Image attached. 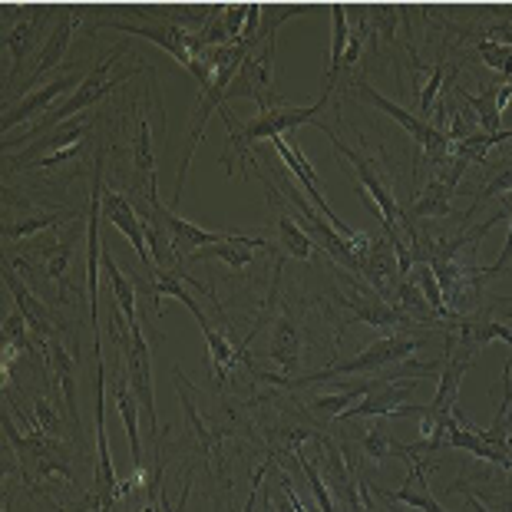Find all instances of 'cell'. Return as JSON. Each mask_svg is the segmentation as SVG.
I'll use <instances>...</instances> for the list:
<instances>
[{
    "mask_svg": "<svg viewBox=\"0 0 512 512\" xmlns=\"http://www.w3.org/2000/svg\"><path fill=\"white\" fill-rule=\"evenodd\" d=\"M328 100H331V93L321 90V100L304 106V110H298V106H275V110L258 113L245 129H238L232 113L222 110L225 123H228V133H232V136H228V152L222 156V166L228 169V176H235V162H242L248 156V146H252V143H261V139H278V136H285L288 129L318 123V116L324 113Z\"/></svg>",
    "mask_w": 512,
    "mask_h": 512,
    "instance_id": "obj_1",
    "label": "cell"
},
{
    "mask_svg": "<svg viewBox=\"0 0 512 512\" xmlns=\"http://www.w3.org/2000/svg\"><path fill=\"white\" fill-rule=\"evenodd\" d=\"M119 57H123V47H116L113 53H106V57L90 70V76L83 80L80 90H76L67 103L53 106V110H50L47 116H43L40 123H37L34 129H30V133H27L24 139H20V143H30L34 136H43L47 129H53L57 123H67L70 116L83 113V110H90V106H93L96 100H103V96L110 93V90H116V86L123 83V80H129V76H136V73H143V67H136V70H116Z\"/></svg>",
    "mask_w": 512,
    "mask_h": 512,
    "instance_id": "obj_2",
    "label": "cell"
},
{
    "mask_svg": "<svg viewBox=\"0 0 512 512\" xmlns=\"http://www.w3.org/2000/svg\"><path fill=\"white\" fill-rule=\"evenodd\" d=\"M423 347V341L413 331H397V334H387V337H377L374 344L364 347L361 357L354 361H344V364H334L321 374H311L304 377L301 384H321V380H337V377H351V374H377L390 364H400V361H410Z\"/></svg>",
    "mask_w": 512,
    "mask_h": 512,
    "instance_id": "obj_3",
    "label": "cell"
},
{
    "mask_svg": "<svg viewBox=\"0 0 512 512\" xmlns=\"http://www.w3.org/2000/svg\"><path fill=\"white\" fill-rule=\"evenodd\" d=\"M354 90H357V96H361L364 103H370V106H374V110H380V113H387L390 119H394V123H400L403 129H407L410 139L423 149V156H427L437 169L443 166L446 159H450V139H446V133H443L440 126H430L427 119H420V116L407 113V110H403V106H397L394 100L380 96L370 83H361V80H357V83H354Z\"/></svg>",
    "mask_w": 512,
    "mask_h": 512,
    "instance_id": "obj_4",
    "label": "cell"
},
{
    "mask_svg": "<svg viewBox=\"0 0 512 512\" xmlns=\"http://www.w3.org/2000/svg\"><path fill=\"white\" fill-rule=\"evenodd\" d=\"M96 354V496L103 499V506L116 512L119 503V479L110 453V433H106V364H103V344L100 337L93 341Z\"/></svg>",
    "mask_w": 512,
    "mask_h": 512,
    "instance_id": "obj_5",
    "label": "cell"
},
{
    "mask_svg": "<svg viewBox=\"0 0 512 512\" xmlns=\"http://www.w3.org/2000/svg\"><path fill=\"white\" fill-rule=\"evenodd\" d=\"M100 215H103V156L93 162V189H90V255H86V288H90V331L93 341L100 337V258H103V242H100Z\"/></svg>",
    "mask_w": 512,
    "mask_h": 512,
    "instance_id": "obj_6",
    "label": "cell"
},
{
    "mask_svg": "<svg viewBox=\"0 0 512 512\" xmlns=\"http://www.w3.org/2000/svg\"><path fill=\"white\" fill-rule=\"evenodd\" d=\"M470 162L456 159L450 152V159L443 162L440 172H433V179L427 182L417 199L410 205V219H446L453 212V192H456V182L466 172Z\"/></svg>",
    "mask_w": 512,
    "mask_h": 512,
    "instance_id": "obj_7",
    "label": "cell"
},
{
    "mask_svg": "<svg viewBox=\"0 0 512 512\" xmlns=\"http://www.w3.org/2000/svg\"><path fill=\"white\" fill-rule=\"evenodd\" d=\"M100 24L106 27H116L119 34H133V37H149L152 43H159L162 50L169 53V57H176L185 70H195V63H199V57H195V47H192V40L195 34L192 30H185V27H176V24H166V20H156V24H123V20H113V17H106L100 20Z\"/></svg>",
    "mask_w": 512,
    "mask_h": 512,
    "instance_id": "obj_8",
    "label": "cell"
},
{
    "mask_svg": "<svg viewBox=\"0 0 512 512\" xmlns=\"http://www.w3.org/2000/svg\"><path fill=\"white\" fill-rule=\"evenodd\" d=\"M126 357V377H129V387L133 394L143 403V413H146V423H149V433L159 437V417H156V387H152V354H149V344H146V334L143 328L133 331V347L123 354Z\"/></svg>",
    "mask_w": 512,
    "mask_h": 512,
    "instance_id": "obj_9",
    "label": "cell"
},
{
    "mask_svg": "<svg viewBox=\"0 0 512 512\" xmlns=\"http://www.w3.org/2000/svg\"><path fill=\"white\" fill-rule=\"evenodd\" d=\"M334 298H337L341 308H347L354 314V321H364V324H370V328H403V324L410 328V321L403 318V314L384 298V294H377L374 288H370L367 281H354L351 294L337 291Z\"/></svg>",
    "mask_w": 512,
    "mask_h": 512,
    "instance_id": "obj_10",
    "label": "cell"
},
{
    "mask_svg": "<svg viewBox=\"0 0 512 512\" xmlns=\"http://www.w3.org/2000/svg\"><path fill=\"white\" fill-rule=\"evenodd\" d=\"M86 76H90V73H83V67H73V70H67V73H60L53 83L43 86V90L27 93L24 100H20V103L14 106V110H7L4 123H0V126H4V133H7L10 126H17V123H24V119H30L34 113H43V116H47V113L53 110V103H57L63 93H70V96H73L76 90H80Z\"/></svg>",
    "mask_w": 512,
    "mask_h": 512,
    "instance_id": "obj_11",
    "label": "cell"
},
{
    "mask_svg": "<svg viewBox=\"0 0 512 512\" xmlns=\"http://www.w3.org/2000/svg\"><path fill=\"white\" fill-rule=\"evenodd\" d=\"M417 390V380H387L384 387H374L370 394L354 403L351 410L344 413L341 420H361V417H407V413H413V407H403L407 403V397Z\"/></svg>",
    "mask_w": 512,
    "mask_h": 512,
    "instance_id": "obj_12",
    "label": "cell"
},
{
    "mask_svg": "<svg viewBox=\"0 0 512 512\" xmlns=\"http://www.w3.org/2000/svg\"><path fill=\"white\" fill-rule=\"evenodd\" d=\"M103 219L110 222L113 228H119L129 242H133L136 255L143 258V265L152 271V278H156V261H152V252H149V242H146V228H143V219H139V212L129 205L126 195H119L116 189L103 192Z\"/></svg>",
    "mask_w": 512,
    "mask_h": 512,
    "instance_id": "obj_13",
    "label": "cell"
},
{
    "mask_svg": "<svg viewBox=\"0 0 512 512\" xmlns=\"http://www.w3.org/2000/svg\"><path fill=\"white\" fill-rule=\"evenodd\" d=\"M285 195H288V199L294 202V205H298V212L304 215V225H308L311 228V232L314 235H321L324 238V248H328V255L337 261V265H344L347 271H357V258L351 255V245H347V238H351V235H341V232H337V228L328 222V219H324V215L318 212V209H314V205L308 202V199H304V195L298 192V189H294V185L285 179Z\"/></svg>",
    "mask_w": 512,
    "mask_h": 512,
    "instance_id": "obj_14",
    "label": "cell"
},
{
    "mask_svg": "<svg viewBox=\"0 0 512 512\" xmlns=\"http://www.w3.org/2000/svg\"><path fill=\"white\" fill-rule=\"evenodd\" d=\"M83 14V7H63V14L57 20V27H53V34L47 37V43H43V50L37 53V60H34V67H30V76L24 83H20V93H27L30 86H34L43 73H50L53 67H60L63 63V53H67L70 47V40H73V27H76V20H80Z\"/></svg>",
    "mask_w": 512,
    "mask_h": 512,
    "instance_id": "obj_15",
    "label": "cell"
},
{
    "mask_svg": "<svg viewBox=\"0 0 512 512\" xmlns=\"http://www.w3.org/2000/svg\"><path fill=\"white\" fill-rule=\"evenodd\" d=\"M318 450H321V479L331 486V493L341 499L347 512H364V499H361V493H357L351 466H347L341 450L324 437H318Z\"/></svg>",
    "mask_w": 512,
    "mask_h": 512,
    "instance_id": "obj_16",
    "label": "cell"
},
{
    "mask_svg": "<svg viewBox=\"0 0 512 512\" xmlns=\"http://www.w3.org/2000/svg\"><path fill=\"white\" fill-rule=\"evenodd\" d=\"M162 222H166V232H169V245H172V255H195L199 248H212V245H222L228 242L235 232H209V228H199L195 222H185L182 215H176V209H166L162 205Z\"/></svg>",
    "mask_w": 512,
    "mask_h": 512,
    "instance_id": "obj_17",
    "label": "cell"
},
{
    "mask_svg": "<svg viewBox=\"0 0 512 512\" xmlns=\"http://www.w3.org/2000/svg\"><path fill=\"white\" fill-rule=\"evenodd\" d=\"M4 285L10 288V294H14V301H17V311L24 314V321L30 324V331H34V337L40 341V347L50 341V337H57L53 334V321H50V314L47 308L40 304V298L34 291H30L24 281L17 278V271L4 265Z\"/></svg>",
    "mask_w": 512,
    "mask_h": 512,
    "instance_id": "obj_18",
    "label": "cell"
},
{
    "mask_svg": "<svg viewBox=\"0 0 512 512\" xmlns=\"http://www.w3.org/2000/svg\"><path fill=\"white\" fill-rule=\"evenodd\" d=\"M361 275L370 288L377 294H387L397 291V275H400V258H397V248L390 245V238H374V248L364 261Z\"/></svg>",
    "mask_w": 512,
    "mask_h": 512,
    "instance_id": "obj_19",
    "label": "cell"
},
{
    "mask_svg": "<svg viewBox=\"0 0 512 512\" xmlns=\"http://www.w3.org/2000/svg\"><path fill=\"white\" fill-rule=\"evenodd\" d=\"M43 357H47L50 377L57 380L63 390V400H67V413H70V427L80 433V413H76V380H73V354L63 347L60 337H50L43 344Z\"/></svg>",
    "mask_w": 512,
    "mask_h": 512,
    "instance_id": "obj_20",
    "label": "cell"
},
{
    "mask_svg": "<svg viewBox=\"0 0 512 512\" xmlns=\"http://www.w3.org/2000/svg\"><path fill=\"white\" fill-rule=\"evenodd\" d=\"M57 14V7H30V17L20 20V24L7 34V47L10 57H14V67H10V80H17V73L24 70V63L30 57V50L37 47V34L47 20Z\"/></svg>",
    "mask_w": 512,
    "mask_h": 512,
    "instance_id": "obj_21",
    "label": "cell"
},
{
    "mask_svg": "<svg viewBox=\"0 0 512 512\" xmlns=\"http://www.w3.org/2000/svg\"><path fill=\"white\" fill-rule=\"evenodd\" d=\"M113 400H116L119 420H123V427H126L129 450H133V470L146 473L143 470V446H139V407H143V403H139V397L133 394V387H129V377H116Z\"/></svg>",
    "mask_w": 512,
    "mask_h": 512,
    "instance_id": "obj_22",
    "label": "cell"
},
{
    "mask_svg": "<svg viewBox=\"0 0 512 512\" xmlns=\"http://www.w3.org/2000/svg\"><path fill=\"white\" fill-rule=\"evenodd\" d=\"M268 357H271V361H275L281 370H285V374H291V370L301 364V331H298V324L291 321V314H288V311L275 321V331H271Z\"/></svg>",
    "mask_w": 512,
    "mask_h": 512,
    "instance_id": "obj_23",
    "label": "cell"
},
{
    "mask_svg": "<svg viewBox=\"0 0 512 512\" xmlns=\"http://www.w3.org/2000/svg\"><path fill=\"white\" fill-rule=\"evenodd\" d=\"M380 496L394 499V503H403V506H410V509H420V512H446L437 503V499H433V493H430L423 460H413L410 463V476H407V483H403L400 489H394V493H380Z\"/></svg>",
    "mask_w": 512,
    "mask_h": 512,
    "instance_id": "obj_24",
    "label": "cell"
},
{
    "mask_svg": "<svg viewBox=\"0 0 512 512\" xmlns=\"http://www.w3.org/2000/svg\"><path fill=\"white\" fill-rule=\"evenodd\" d=\"M361 450H364L367 460H374V463L394 460V456H400V460H410V463H413L410 446H407V443H400V440L394 437V433L387 430V423L380 420V417L361 433Z\"/></svg>",
    "mask_w": 512,
    "mask_h": 512,
    "instance_id": "obj_25",
    "label": "cell"
},
{
    "mask_svg": "<svg viewBox=\"0 0 512 512\" xmlns=\"http://www.w3.org/2000/svg\"><path fill=\"white\" fill-rule=\"evenodd\" d=\"M133 162H136V172L146 179V199L149 202H159L156 195V143H152V133H149V119L146 113H139V123H136V139H133Z\"/></svg>",
    "mask_w": 512,
    "mask_h": 512,
    "instance_id": "obj_26",
    "label": "cell"
},
{
    "mask_svg": "<svg viewBox=\"0 0 512 512\" xmlns=\"http://www.w3.org/2000/svg\"><path fill=\"white\" fill-rule=\"evenodd\" d=\"M100 268L106 271V281H110V288H113V301L119 304V311H123L129 331H136L139 328V304H136L139 298H136V288L129 285V278L116 268V261H113L110 252H106V248H103Z\"/></svg>",
    "mask_w": 512,
    "mask_h": 512,
    "instance_id": "obj_27",
    "label": "cell"
},
{
    "mask_svg": "<svg viewBox=\"0 0 512 512\" xmlns=\"http://www.w3.org/2000/svg\"><path fill=\"white\" fill-rule=\"evenodd\" d=\"M278 245H271V252H281V258H294V261H311L314 255V242H311V235L304 232V228L291 219V215L285 212H278Z\"/></svg>",
    "mask_w": 512,
    "mask_h": 512,
    "instance_id": "obj_28",
    "label": "cell"
},
{
    "mask_svg": "<svg viewBox=\"0 0 512 512\" xmlns=\"http://www.w3.org/2000/svg\"><path fill=\"white\" fill-rule=\"evenodd\" d=\"M394 308L407 318L410 324H440V318L433 314V308H430V301L423 298V291L417 288V281H403V285H397V291H394Z\"/></svg>",
    "mask_w": 512,
    "mask_h": 512,
    "instance_id": "obj_29",
    "label": "cell"
},
{
    "mask_svg": "<svg viewBox=\"0 0 512 512\" xmlns=\"http://www.w3.org/2000/svg\"><path fill=\"white\" fill-rule=\"evenodd\" d=\"M328 10H331V24H334V40H331V70H328V80H324V93L334 90L337 76H341V63H344L347 43H351V20H347V7L334 4Z\"/></svg>",
    "mask_w": 512,
    "mask_h": 512,
    "instance_id": "obj_30",
    "label": "cell"
},
{
    "mask_svg": "<svg viewBox=\"0 0 512 512\" xmlns=\"http://www.w3.org/2000/svg\"><path fill=\"white\" fill-rule=\"evenodd\" d=\"M86 133H90V126L83 123V119H73V123H67L60 129V133H50V136H43L37 146H30L24 156H17L14 159V166H27V162H34L37 159V152H43V149H70V146H83V139H86Z\"/></svg>",
    "mask_w": 512,
    "mask_h": 512,
    "instance_id": "obj_31",
    "label": "cell"
},
{
    "mask_svg": "<svg viewBox=\"0 0 512 512\" xmlns=\"http://www.w3.org/2000/svg\"><path fill=\"white\" fill-rule=\"evenodd\" d=\"M410 281H417V288L423 291V298L430 301V308H433V314L440 318V324L456 321L453 314H450V308H446V301H443V288H440L437 271H433V265H427V261H417V265L410 268Z\"/></svg>",
    "mask_w": 512,
    "mask_h": 512,
    "instance_id": "obj_32",
    "label": "cell"
},
{
    "mask_svg": "<svg viewBox=\"0 0 512 512\" xmlns=\"http://www.w3.org/2000/svg\"><path fill=\"white\" fill-rule=\"evenodd\" d=\"M374 384H357V387H347L341 394H324L318 400H311V410L318 413L324 420H334V417H344L347 410L354 407V403H361V397H367Z\"/></svg>",
    "mask_w": 512,
    "mask_h": 512,
    "instance_id": "obj_33",
    "label": "cell"
},
{
    "mask_svg": "<svg viewBox=\"0 0 512 512\" xmlns=\"http://www.w3.org/2000/svg\"><path fill=\"white\" fill-rule=\"evenodd\" d=\"M30 324L24 321V314L14 311L4 318V364L14 361L17 354H34V337H30Z\"/></svg>",
    "mask_w": 512,
    "mask_h": 512,
    "instance_id": "obj_34",
    "label": "cell"
},
{
    "mask_svg": "<svg viewBox=\"0 0 512 512\" xmlns=\"http://www.w3.org/2000/svg\"><path fill=\"white\" fill-rule=\"evenodd\" d=\"M205 334V341H209V361H212V370H215V377L219 380H228V374H232V367L238 364V361H245L242 354L235 351L232 347V341H228L225 334H219L209 324V328L202 331Z\"/></svg>",
    "mask_w": 512,
    "mask_h": 512,
    "instance_id": "obj_35",
    "label": "cell"
},
{
    "mask_svg": "<svg viewBox=\"0 0 512 512\" xmlns=\"http://www.w3.org/2000/svg\"><path fill=\"white\" fill-rule=\"evenodd\" d=\"M63 219H73V212H50V215H37V219H24V222H14L4 228L7 238H27V235H37V232H47V228L60 225Z\"/></svg>",
    "mask_w": 512,
    "mask_h": 512,
    "instance_id": "obj_36",
    "label": "cell"
},
{
    "mask_svg": "<svg viewBox=\"0 0 512 512\" xmlns=\"http://www.w3.org/2000/svg\"><path fill=\"white\" fill-rule=\"evenodd\" d=\"M499 195H506V199H512V166H503V169H496V176L489 179L483 189L476 192V202H473V209L466 212V219L470 215H476V209L483 205L486 199H499Z\"/></svg>",
    "mask_w": 512,
    "mask_h": 512,
    "instance_id": "obj_37",
    "label": "cell"
},
{
    "mask_svg": "<svg viewBox=\"0 0 512 512\" xmlns=\"http://www.w3.org/2000/svg\"><path fill=\"white\" fill-rule=\"evenodd\" d=\"M34 433H43V437H60L63 433V417L57 413V407L47 397H37L34 403Z\"/></svg>",
    "mask_w": 512,
    "mask_h": 512,
    "instance_id": "obj_38",
    "label": "cell"
},
{
    "mask_svg": "<svg viewBox=\"0 0 512 512\" xmlns=\"http://www.w3.org/2000/svg\"><path fill=\"white\" fill-rule=\"evenodd\" d=\"M479 53H483L486 67H493L496 73L512 76V47L499 40H479Z\"/></svg>",
    "mask_w": 512,
    "mask_h": 512,
    "instance_id": "obj_39",
    "label": "cell"
},
{
    "mask_svg": "<svg viewBox=\"0 0 512 512\" xmlns=\"http://www.w3.org/2000/svg\"><path fill=\"white\" fill-rule=\"evenodd\" d=\"M70 261H73V245H57L53 248V255L47 258V278L53 281V285L63 288V281L70 278Z\"/></svg>",
    "mask_w": 512,
    "mask_h": 512,
    "instance_id": "obj_40",
    "label": "cell"
},
{
    "mask_svg": "<svg viewBox=\"0 0 512 512\" xmlns=\"http://www.w3.org/2000/svg\"><path fill=\"white\" fill-rule=\"evenodd\" d=\"M443 73H446V63H437V67L430 70L427 86L420 90V113H423V116H430L433 103H437V96H440V90H443Z\"/></svg>",
    "mask_w": 512,
    "mask_h": 512,
    "instance_id": "obj_41",
    "label": "cell"
},
{
    "mask_svg": "<svg viewBox=\"0 0 512 512\" xmlns=\"http://www.w3.org/2000/svg\"><path fill=\"white\" fill-rule=\"evenodd\" d=\"M288 499V496H285ZM271 506H275V512H294V506L291 503H281V499H268Z\"/></svg>",
    "mask_w": 512,
    "mask_h": 512,
    "instance_id": "obj_42",
    "label": "cell"
},
{
    "mask_svg": "<svg viewBox=\"0 0 512 512\" xmlns=\"http://www.w3.org/2000/svg\"><path fill=\"white\" fill-rule=\"evenodd\" d=\"M470 509H473V512H486V506H483V503H479V499H476V496H470Z\"/></svg>",
    "mask_w": 512,
    "mask_h": 512,
    "instance_id": "obj_43",
    "label": "cell"
},
{
    "mask_svg": "<svg viewBox=\"0 0 512 512\" xmlns=\"http://www.w3.org/2000/svg\"><path fill=\"white\" fill-rule=\"evenodd\" d=\"M509 446H512V437H509Z\"/></svg>",
    "mask_w": 512,
    "mask_h": 512,
    "instance_id": "obj_44",
    "label": "cell"
}]
</instances>
